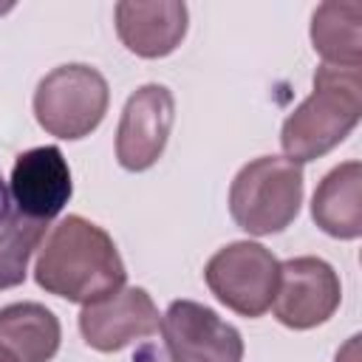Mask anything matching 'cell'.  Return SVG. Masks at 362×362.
<instances>
[{"label":"cell","mask_w":362,"mask_h":362,"mask_svg":"<svg viewBox=\"0 0 362 362\" xmlns=\"http://www.w3.org/2000/svg\"><path fill=\"white\" fill-rule=\"evenodd\" d=\"M59 342L62 328L51 308L40 303H11L0 308V356L8 362H51Z\"/></svg>","instance_id":"cell-12"},{"label":"cell","mask_w":362,"mask_h":362,"mask_svg":"<svg viewBox=\"0 0 362 362\" xmlns=\"http://www.w3.org/2000/svg\"><path fill=\"white\" fill-rule=\"evenodd\" d=\"M0 362H8V359H6V356H0Z\"/></svg>","instance_id":"cell-18"},{"label":"cell","mask_w":362,"mask_h":362,"mask_svg":"<svg viewBox=\"0 0 362 362\" xmlns=\"http://www.w3.org/2000/svg\"><path fill=\"white\" fill-rule=\"evenodd\" d=\"M311 218L331 238L356 240L362 235V164L356 158L334 167L317 184Z\"/></svg>","instance_id":"cell-13"},{"label":"cell","mask_w":362,"mask_h":362,"mask_svg":"<svg viewBox=\"0 0 362 362\" xmlns=\"http://www.w3.org/2000/svg\"><path fill=\"white\" fill-rule=\"evenodd\" d=\"M34 280L54 297L90 305L124 288L127 269L102 226L82 215H68L40 246Z\"/></svg>","instance_id":"cell-1"},{"label":"cell","mask_w":362,"mask_h":362,"mask_svg":"<svg viewBox=\"0 0 362 362\" xmlns=\"http://www.w3.org/2000/svg\"><path fill=\"white\" fill-rule=\"evenodd\" d=\"M187 6L178 0L116 3V34L130 54L144 59L173 54L187 34Z\"/></svg>","instance_id":"cell-11"},{"label":"cell","mask_w":362,"mask_h":362,"mask_svg":"<svg viewBox=\"0 0 362 362\" xmlns=\"http://www.w3.org/2000/svg\"><path fill=\"white\" fill-rule=\"evenodd\" d=\"M311 45L331 68L362 65V3L328 0L311 17Z\"/></svg>","instance_id":"cell-14"},{"label":"cell","mask_w":362,"mask_h":362,"mask_svg":"<svg viewBox=\"0 0 362 362\" xmlns=\"http://www.w3.org/2000/svg\"><path fill=\"white\" fill-rule=\"evenodd\" d=\"M48 223L20 215L17 209L0 223V291L14 288L28 274V260L40 249Z\"/></svg>","instance_id":"cell-15"},{"label":"cell","mask_w":362,"mask_h":362,"mask_svg":"<svg viewBox=\"0 0 362 362\" xmlns=\"http://www.w3.org/2000/svg\"><path fill=\"white\" fill-rule=\"evenodd\" d=\"M175 122V99L164 85H141L136 88L122 110L116 127V158L124 170L141 173L150 170L170 139Z\"/></svg>","instance_id":"cell-8"},{"label":"cell","mask_w":362,"mask_h":362,"mask_svg":"<svg viewBox=\"0 0 362 362\" xmlns=\"http://www.w3.org/2000/svg\"><path fill=\"white\" fill-rule=\"evenodd\" d=\"M158 308L141 286H124L99 303L82 305L79 314L82 339L102 354H113L136 339H147L158 331Z\"/></svg>","instance_id":"cell-9"},{"label":"cell","mask_w":362,"mask_h":362,"mask_svg":"<svg viewBox=\"0 0 362 362\" xmlns=\"http://www.w3.org/2000/svg\"><path fill=\"white\" fill-rule=\"evenodd\" d=\"M362 116V76L356 68L320 65L314 88L283 122L280 144L288 161L305 164L342 144Z\"/></svg>","instance_id":"cell-2"},{"label":"cell","mask_w":362,"mask_h":362,"mask_svg":"<svg viewBox=\"0 0 362 362\" xmlns=\"http://www.w3.org/2000/svg\"><path fill=\"white\" fill-rule=\"evenodd\" d=\"M107 102V79L93 65L68 62L40 79L34 90V116L48 136L76 141L102 124Z\"/></svg>","instance_id":"cell-4"},{"label":"cell","mask_w":362,"mask_h":362,"mask_svg":"<svg viewBox=\"0 0 362 362\" xmlns=\"http://www.w3.org/2000/svg\"><path fill=\"white\" fill-rule=\"evenodd\" d=\"M277 277L280 260L255 240L226 243L204 266L209 291L240 317H260L272 308Z\"/></svg>","instance_id":"cell-5"},{"label":"cell","mask_w":362,"mask_h":362,"mask_svg":"<svg viewBox=\"0 0 362 362\" xmlns=\"http://www.w3.org/2000/svg\"><path fill=\"white\" fill-rule=\"evenodd\" d=\"M170 362H240L243 337L212 308L195 300H173L161 317Z\"/></svg>","instance_id":"cell-7"},{"label":"cell","mask_w":362,"mask_h":362,"mask_svg":"<svg viewBox=\"0 0 362 362\" xmlns=\"http://www.w3.org/2000/svg\"><path fill=\"white\" fill-rule=\"evenodd\" d=\"M342 300L339 274L322 257H291L280 263L277 291L272 300L274 317L291 331H308L334 317Z\"/></svg>","instance_id":"cell-6"},{"label":"cell","mask_w":362,"mask_h":362,"mask_svg":"<svg viewBox=\"0 0 362 362\" xmlns=\"http://www.w3.org/2000/svg\"><path fill=\"white\" fill-rule=\"evenodd\" d=\"M303 204V167L280 158L260 156L238 170L229 187V215L249 235L283 232Z\"/></svg>","instance_id":"cell-3"},{"label":"cell","mask_w":362,"mask_h":362,"mask_svg":"<svg viewBox=\"0 0 362 362\" xmlns=\"http://www.w3.org/2000/svg\"><path fill=\"white\" fill-rule=\"evenodd\" d=\"M11 201L20 215L34 221H54L71 201L74 181L71 167L59 147H31L14 158L11 167Z\"/></svg>","instance_id":"cell-10"},{"label":"cell","mask_w":362,"mask_h":362,"mask_svg":"<svg viewBox=\"0 0 362 362\" xmlns=\"http://www.w3.org/2000/svg\"><path fill=\"white\" fill-rule=\"evenodd\" d=\"M8 189H6V181H3V175H0V223L6 221V215H8Z\"/></svg>","instance_id":"cell-17"},{"label":"cell","mask_w":362,"mask_h":362,"mask_svg":"<svg viewBox=\"0 0 362 362\" xmlns=\"http://www.w3.org/2000/svg\"><path fill=\"white\" fill-rule=\"evenodd\" d=\"M356 348H359V337H351L348 345L337 354V362H356V359H359V356H356Z\"/></svg>","instance_id":"cell-16"}]
</instances>
